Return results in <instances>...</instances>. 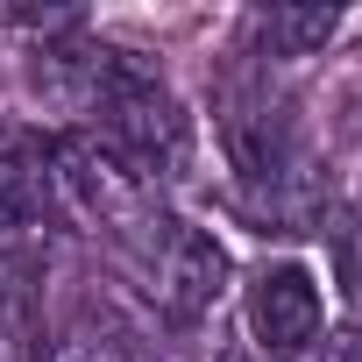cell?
Returning <instances> with one entry per match:
<instances>
[{"mask_svg":"<svg viewBox=\"0 0 362 362\" xmlns=\"http://www.w3.org/2000/svg\"><path fill=\"white\" fill-rule=\"evenodd\" d=\"M93 135H100L128 170H142L149 185L192 170V114L170 100V86H163L135 50L114 57V78H107L100 107H93Z\"/></svg>","mask_w":362,"mask_h":362,"instance_id":"1","label":"cell"},{"mask_svg":"<svg viewBox=\"0 0 362 362\" xmlns=\"http://www.w3.org/2000/svg\"><path fill=\"white\" fill-rule=\"evenodd\" d=\"M114 249H121L135 291H142L170 327H192V320L214 313V298L228 291V249H221L206 228L177 221V214L142 221V228H135L128 242H114Z\"/></svg>","mask_w":362,"mask_h":362,"instance_id":"2","label":"cell"},{"mask_svg":"<svg viewBox=\"0 0 362 362\" xmlns=\"http://www.w3.org/2000/svg\"><path fill=\"white\" fill-rule=\"evenodd\" d=\"M50 170H57V206H64L71 221L114 235V242H128L142 221L163 214V206H156V185H149L142 170H128L93 128H86V135H57V142H50Z\"/></svg>","mask_w":362,"mask_h":362,"instance_id":"3","label":"cell"},{"mask_svg":"<svg viewBox=\"0 0 362 362\" xmlns=\"http://www.w3.org/2000/svg\"><path fill=\"white\" fill-rule=\"evenodd\" d=\"M320 327H327V305H320L313 270H298V263H263V270L249 277V334H256V355L298 362V355L320 348Z\"/></svg>","mask_w":362,"mask_h":362,"instance_id":"4","label":"cell"},{"mask_svg":"<svg viewBox=\"0 0 362 362\" xmlns=\"http://www.w3.org/2000/svg\"><path fill=\"white\" fill-rule=\"evenodd\" d=\"M57 221H64V206H57L50 142L29 128H0V256H15L22 242H36Z\"/></svg>","mask_w":362,"mask_h":362,"instance_id":"5","label":"cell"},{"mask_svg":"<svg viewBox=\"0 0 362 362\" xmlns=\"http://www.w3.org/2000/svg\"><path fill=\"white\" fill-rule=\"evenodd\" d=\"M334 29H341V15H334V8H256V15L242 22L249 57H263V64L320 57V50L334 43Z\"/></svg>","mask_w":362,"mask_h":362,"instance_id":"6","label":"cell"},{"mask_svg":"<svg viewBox=\"0 0 362 362\" xmlns=\"http://www.w3.org/2000/svg\"><path fill=\"white\" fill-rule=\"evenodd\" d=\"M43 362H135V348L114 327H100V320H71V327L50 334V355Z\"/></svg>","mask_w":362,"mask_h":362,"instance_id":"7","label":"cell"},{"mask_svg":"<svg viewBox=\"0 0 362 362\" xmlns=\"http://www.w3.org/2000/svg\"><path fill=\"white\" fill-rule=\"evenodd\" d=\"M334 270H341V298H348V320H362V214L341 228V242H334Z\"/></svg>","mask_w":362,"mask_h":362,"instance_id":"8","label":"cell"},{"mask_svg":"<svg viewBox=\"0 0 362 362\" xmlns=\"http://www.w3.org/2000/svg\"><path fill=\"white\" fill-rule=\"evenodd\" d=\"M320 362H362V320L334 327V334H327V348H320Z\"/></svg>","mask_w":362,"mask_h":362,"instance_id":"9","label":"cell"},{"mask_svg":"<svg viewBox=\"0 0 362 362\" xmlns=\"http://www.w3.org/2000/svg\"><path fill=\"white\" fill-rule=\"evenodd\" d=\"M221 362H270V355H256V348H228Z\"/></svg>","mask_w":362,"mask_h":362,"instance_id":"10","label":"cell"}]
</instances>
